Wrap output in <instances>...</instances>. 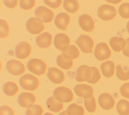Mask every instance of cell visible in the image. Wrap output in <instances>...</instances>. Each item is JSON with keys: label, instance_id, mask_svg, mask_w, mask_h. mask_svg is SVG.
<instances>
[{"label": "cell", "instance_id": "cell-1", "mask_svg": "<svg viewBox=\"0 0 129 115\" xmlns=\"http://www.w3.org/2000/svg\"><path fill=\"white\" fill-rule=\"evenodd\" d=\"M19 84L24 89L33 91L39 87V81L38 79L34 75L26 74L20 78Z\"/></svg>", "mask_w": 129, "mask_h": 115}, {"label": "cell", "instance_id": "cell-2", "mask_svg": "<svg viewBox=\"0 0 129 115\" xmlns=\"http://www.w3.org/2000/svg\"><path fill=\"white\" fill-rule=\"evenodd\" d=\"M28 70L36 75H43L47 69V66L42 60L34 58L30 60L27 64Z\"/></svg>", "mask_w": 129, "mask_h": 115}, {"label": "cell", "instance_id": "cell-3", "mask_svg": "<svg viewBox=\"0 0 129 115\" xmlns=\"http://www.w3.org/2000/svg\"><path fill=\"white\" fill-rule=\"evenodd\" d=\"M53 95L56 99L62 102H71L74 98L72 91L64 86H60L55 88L53 92Z\"/></svg>", "mask_w": 129, "mask_h": 115}, {"label": "cell", "instance_id": "cell-4", "mask_svg": "<svg viewBox=\"0 0 129 115\" xmlns=\"http://www.w3.org/2000/svg\"><path fill=\"white\" fill-rule=\"evenodd\" d=\"M115 8L110 5L104 4L100 6L97 10L98 17L104 21H109L113 19L116 15Z\"/></svg>", "mask_w": 129, "mask_h": 115}, {"label": "cell", "instance_id": "cell-5", "mask_svg": "<svg viewBox=\"0 0 129 115\" xmlns=\"http://www.w3.org/2000/svg\"><path fill=\"white\" fill-rule=\"evenodd\" d=\"M75 42L83 52L88 53L92 52L94 41L90 36L87 35L82 34L78 37Z\"/></svg>", "mask_w": 129, "mask_h": 115}, {"label": "cell", "instance_id": "cell-6", "mask_svg": "<svg viewBox=\"0 0 129 115\" xmlns=\"http://www.w3.org/2000/svg\"><path fill=\"white\" fill-rule=\"evenodd\" d=\"M26 27L29 33L34 35L40 33L45 28L43 21L37 17L29 18L26 22Z\"/></svg>", "mask_w": 129, "mask_h": 115}, {"label": "cell", "instance_id": "cell-7", "mask_svg": "<svg viewBox=\"0 0 129 115\" xmlns=\"http://www.w3.org/2000/svg\"><path fill=\"white\" fill-rule=\"evenodd\" d=\"M111 50L105 42L98 43L95 46L94 54L95 58L100 61L106 60L111 55Z\"/></svg>", "mask_w": 129, "mask_h": 115}, {"label": "cell", "instance_id": "cell-8", "mask_svg": "<svg viewBox=\"0 0 129 115\" xmlns=\"http://www.w3.org/2000/svg\"><path fill=\"white\" fill-rule=\"evenodd\" d=\"M6 68L10 74L15 76H19L25 71L24 65L21 62L16 60H9L7 63Z\"/></svg>", "mask_w": 129, "mask_h": 115}, {"label": "cell", "instance_id": "cell-9", "mask_svg": "<svg viewBox=\"0 0 129 115\" xmlns=\"http://www.w3.org/2000/svg\"><path fill=\"white\" fill-rule=\"evenodd\" d=\"M35 15L45 23L51 22L54 16L52 11L42 6L38 7L36 8L35 11Z\"/></svg>", "mask_w": 129, "mask_h": 115}, {"label": "cell", "instance_id": "cell-10", "mask_svg": "<svg viewBox=\"0 0 129 115\" xmlns=\"http://www.w3.org/2000/svg\"><path fill=\"white\" fill-rule=\"evenodd\" d=\"M53 43L55 47L62 52L67 50L70 46V39L67 34L60 33L54 36Z\"/></svg>", "mask_w": 129, "mask_h": 115}, {"label": "cell", "instance_id": "cell-11", "mask_svg": "<svg viewBox=\"0 0 129 115\" xmlns=\"http://www.w3.org/2000/svg\"><path fill=\"white\" fill-rule=\"evenodd\" d=\"M31 52V46L26 41L19 42L15 48L16 56L20 59H25L27 58Z\"/></svg>", "mask_w": 129, "mask_h": 115}, {"label": "cell", "instance_id": "cell-12", "mask_svg": "<svg viewBox=\"0 0 129 115\" xmlns=\"http://www.w3.org/2000/svg\"><path fill=\"white\" fill-rule=\"evenodd\" d=\"M79 24L85 31L92 32L95 27V22L91 16L88 14H82L79 17Z\"/></svg>", "mask_w": 129, "mask_h": 115}, {"label": "cell", "instance_id": "cell-13", "mask_svg": "<svg viewBox=\"0 0 129 115\" xmlns=\"http://www.w3.org/2000/svg\"><path fill=\"white\" fill-rule=\"evenodd\" d=\"M92 69L91 67L87 65L80 66L76 71V80L79 82L88 81L91 77Z\"/></svg>", "mask_w": 129, "mask_h": 115}, {"label": "cell", "instance_id": "cell-14", "mask_svg": "<svg viewBox=\"0 0 129 115\" xmlns=\"http://www.w3.org/2000/svg\"><path fill=\"white\" fill-rule=\"evenodd\" d=\"M47 76L49 80L55 84L61 83L65 80V76L63 72L56 67L49 68Z\"/></svg>", "mask_w": 129, "mask_h": 115}, {"label": "cell", "instance_id": "cell-15", "mask_svg": "<svg viewBox=\"0 0 129 115\" xmlns=\"http://www.w3.org/2000/svg\"><path fill=\"white\" fill-rule=\"evenodd\" d=\"M98 103L102 108L105 110H109L114 107L115 100L109 93H103L99 95Z\"/></svg>", "mask_w": 129, "mask_h": 115}, {"label": "cell", "instance_id": "cell-16", "mask_svg": "<svg viewBox=\"0 0 129 115\" xmlns=\"http://www.w3.org/2000/svg\"><path fill=\"white\" fill-rule=\"evenodd\" d=\"M75 93L79 97L84 98H89L93 96V89L89 85L86 84H79L74 88Z\"/></svg>", "mask_w": 129, "mask_h": 115}, {"label": "cell", "instance_id": "cell-17", "mask_svg": "<svg viewBox=\"0 0 129 115\" xmlns=\"http://www.w3.org/2000/svg\"><path fill=\"white\" fill-rule=\"evenodd\" d=\"M36 101L35 95L30 92H23L21 93L18 98L19 104L22 107H28L33 104Z\"/></svg>", "mask_w": 129, "mask_h": 115}, {"label": "cell", "instance_id": "cell-18", "mask_svg": "<svg viewBox=\"0 0 129 115\" xmlns=\"http://www.w3.org/2000/svg\"><path fill=\"white\" fill-rule=\"evenodd\" d=\"M70 22L69 15L64 12H61L56 15L54 19L55 25L59 29L62 30L67 29Z\"/></svg>", "mask_w": 129, "mask_h": 115}, {"label": "cell", "instance_id": "cell-19", "mask_svg": "<svg viewBox=\"0 0 129 115\" xmlns=\"http://www.w3.org/2000/svg\"><path fill=\"white\" fill-rule=\"evenodd\" d=\"M52 42V35L50 33L45 32L39 35L36 38V43L37 45L41 48H46L49 47Z\"/></svg>", "mask_w": 129, "mask_h": 115}, {"label": "cell", "instance_id": "cell-20", "mask_svg": "<svg viewBox=\"0 0 129 115\" xmlns=\"http://www.w3.org/2000/svg\"><path fill=\"white\" fill-rule=\"evenodd\" d=\"M126 40L122 37L116 36L111 37L109 40V44L114 51L119 52L123 50L126 45Z\"/></svg>", "mask_w": 129, "mask_h": 115}, {"label": "cell", "instance_id": "cell-21", "mask_svg": "<svg viewBox=\"0 0 129 115\" xmlns=\"http://www.w3.org/2000/svg\"><path fill=\"white\" fill-rule=\"evenodd\" d=\"M100 69L104 76L110 78L114 74L115 64L112 61H107L101 64Z\"/></svg>", "mask_w": 129, "mask_h": 115}, {"label": "cell", "instance_id": "cell-22", "mask_svg": "<svg viewBox=\"0 0 129 115\" xmlns=\"http://www.w3.org/2000/svg\"><path fill=\"white\" fill-rule=\"evenodd\" d=\"M46 105L49 110L54 112L60 111L63 108V103L56 99L54 96L49 97L46 101Z\"/></svg>", "mask_w": 129, "mask_h": 115}, {"label": "cell", "instance_id": "cell-23", "mask_svg": "<svg viewBox=\"0 0 129 115\" xmlns=\"http://www.w3.org/2000/svg\"><path fill=\"white\" fill-rule=\"evenodd\" d=\"M3 89L4 93L10 96L15 95L19 90L17 84L12 81H8L5 83L3 87Z\"/></svg>", "mask_w": 129, "mask_h": 115}, {"label": "cell", "instance_id": "cell-24", "mask_svg": "<svg viewBox=\"0 0 129 115\" xmlns=\"http://www.w3.org/2000/svg\"><path fill=\"white\" fill-rule=\"evenodd\" d=\"M117 77L120 80H129V67L126 65H117L116 67Z\"/></svg>", "mask_w": 129, "mask_h": 115}, {"label": "cell", "instance_id": "cell-25", "mask_svg": "<svg viewBox=\"0 0 129 115\" xmlns=\"http://www.w3.org/2000/svg\"><path fill=\"white\" fill-rule=\"evenodd\" d=\"M56 62L57 65L64 70L70 69L73 65V61L66 58L62 54L57 56Z\"/></svg>", "mask_w": 129, "mask_h": 115}, {"label": "cell", "instance_id": "cell-26", "mask_svg": "<svg viewBox=\"0 0 129 115\" xmlns=\"http://www.w3.org/2000/svg\"><path fill=\"white\" fill-rule=\"evenodd\" d=\"M62 54L67 59L73 60L78 58L80 55V51L78 48L74 45H71L68 49L62 52Z\"/></svg>", "mask_w": 129, "mask_h": 115}, {"label": "cell", "instance_id": "cell-27", "mask_svg": "<svg viewBox=\"0 0 129 115\" xmlns=\"http://www.w3.org/2000/svg\"><path fill=\"white\" fill-rule=\"evenodd\" d=\"M63 7L67 12L74 13L78 11L79 3L77 0H64Z\"/></svg>", "mask_w": 129, "mask_h": 115}, {"label": "cell", "instance_id": "cell-28", "mask_svg": "<svg viewBox=\"0 0 129 115\" xmlns=\"http://www.w3.org/2000/svg\"><path fill=\"white\" fill-rule=\"evenodd\" d=\"M116 110L119 115H129V101L125 99L119 100L116 105Z\"/></svg>", "mask_w": 129, "mask_h": 115}, {"label": "cell", "instance_id": "cell-29", "mask_svg": "<svg viewBox=\"0 0 129 115\" xmlns=\"http://www.w3.org/2000/svg\"><path fill=\"white\" fill-rule=\"evenodd\" d=\"M67 113L69 115H84V108L75 103L71 104L67 108Z\"/></svg>", "mask_w": 129, "mask_h": 115}, {"label": "cell", "instance_id": "cell-30", "mask_svg": "<svg viewBox=\"0 0 129 115\" xmlns=\"http://www.w3.org/2000/svg\"><path fill=\"white\" fill-rule=\"evenodd\" d=\"M43 110L38 104H32L29 106L26 111V115H42Z\"/></svg>", "mask_w": 129, "mask_h": 115}, {"label": "cell", "instance_id": "cell-31", "mask_svg": "<svg viewBox=\"0 0 129 115\" xmlns=\"http://www.w3.org/2000/svg\"><path fill=\"white\" fill-rule=\"evenodd\" d=\"M84 105L88 111L89 112H94L96 109V103L95 97L92 96L89 98H84Z\"/></svg>", "mask_w": 129, "mask_h": 115}, {"label": "cell", "instance_id": "cell-32", "mask_svg": "<svg viewBox=\"0 0 129 115\" xmlns=\"http://www.w3.org/2000/svg\"><path fill=\"white\" fill-rule=\"evenodd\" d=\"M1 25V34L0 37L1 38H4L8 36L9 33V26L7 21L4 19L0 20Z\"/></svg>", "mask_w": 129, "mask_h": 115}, {"label": "cell", "instance_id": "cell-33", "mask_svg": "<svg viewBox=\"0 0 129 115\" xmlns=\"http://www.w3.org/2000/svg\"><path fill=\"white\" fill-rule=\"evenodd\" d=\"M118 13L123 18H129V3H124L122 4L118 8Z\"/></svg>", "mask_w": 129, "mask_h": 115}, {"label": "cell", "instance_id": "cell-34", "mask_svg": "<svg viewBox=\"0 0 129 115\" xmlns=\"http://www.w3.org/2000/svg\"><path fill=\"white\" fill-rule=\"evenodd\" d=\"M92 69V74L91 78L87 82L91 84H95L97 83L101 78V75L98 69L95 67H91Z\"/></svg>", "mask_w": 129, "mask_h": 115}, {"label": "cell", "instance_id": "cell-35", "mask_svg": "<svg viewBox=\"0 0 129 115\" xmlns=\"http://www.w3.org/2000/svg\"><path fill=\"white\" fill-rule=\"evenodd\" d=\"M35 3V0H20L19 5L22 9L29 10L34 7Z\"/></svg>", "mask_w": 129, "mask_h": 115}, {"label": "cell", "instance_id": "cell-36", "mask_svg": "<svg viewBox=\"0 0 129 115\" xmlns=\"http://www.w3.org/2000/svg\"><path fill=\"white\" fill-rule=\"evenodd\" d=\"M43 1L45 5L53 9L59 8L62 3V0H43Z\"/></svg>", "mask_w": 129, "mask_h": 115}, {"label": "cell", "instance_id": "cell-37", "mask_svg": "<svg viewBox=\"0 0 129 115\" xmlns=\"http://www.w3.org/2000/svg\"><path fill=\"white\" fill-rule=\"evenodd\" d=\"M0 115H15V113L11 107L4 105L0 108Z\"/></svg>", "mask_w": 129, "mask_h": 115}, {"label": "cell", "instance_id": "cell-38", "mask_svg": "<svg viewBox=\"0 0 129 115\" xmlns=\"http://www.w3.org/2000/svg\"><path fill=\"white\" fill-rule=\"evenodd\" d=\"M120 92L122 96L129 98V82L122 85L120 88Z\"/></svg>", "mask_w": 129, "mask_h": 115}, {"label": "cell", "instance_id": "cell-39", "mask_svg": "<svg viewBox=\"0 0 129 115\" xmlns=\"http://www.w3.org/2000/svg\"><path fill=\"white\" fill-rule=\"evenodd\" d=\"M18 0H4V5L8 8H15L18 4Z\"/></svg>", "mask_w": 129, "mask_h": 115}, {"label": "cell", "instance_id": "cell-40", "mask_svg": "<svg viewBox=\"0 0 129 115\" xmlns=\"http://www.w3.org/2000/svg\"><path fill=\"white\" fill-rule=\"evenodd\" d=\"M126 46L123 49L122 53L125 56L129 57V38L126 39Z\"/></svg>", "mask_w": 129, "mask_h": 115}, {"label": "cell", "instance_id": "cell-41", "mask_svg": "<svg viewBox=\"0 0 129 115\" xmlns=\"http://www.w3.org/2000/svg\"><path fill=\"white\" fill-rule=\"evenodd\" d=\"M107 2L111 3V4H118L122 1V0H105Z\"/></svg>", "mask_w": 129, "mask_h": 115}, {"label": "cell", "instance_id": "cell-42", "mask_svg": "<svg viewBox=\"0 0 129 115\" xmlns=\"http://www.w3.org/2000/svg\"><path fill=\"white\" fill-rule=\"evenodd\" d=\"M59 115H69L67 113V110H64L59 113Z\"/></svg>", "mask_w": 129, "mask_h": 115}, {"label": "cell", "instance_id": "cell-43", "mask_svg": "<svg viewBox=\"0 0 129 115\" xmlns=\"http://www.w3.org/2000/svg\"><path fill=\"white\" fill-rule=\"evenodd\" d=\"M126 29H127L128 33H129V21H128V22L127 23V24H126Z\"/></svg>", "mask_w": 129, "mask_h": 115}, {"label": "cell", "instance_id": "cell-44", "mask_svg": "<svg viewBox=\"0 0 129 115\" xmlns=\"http://www.w3.org/2000/svg\"><path fill=\"white\" fill-rule=\"evenodd\" d=\"M44 115H54V114L51 113H50V112H46L44 113Z\"/></svg>", "mask_w": 129, "mask_h": 115}, {"label": "cell", "instance_id": "cell-45", "mask_svg": "<svg viewBox=\"0 0 129 115\" xmlns=\"http://www.w3.org/2000/svg\"><path fill=\"white\" fill-rule=\"evenodd\" d=\"M90 115H92V114H90Z\"/></svg>", "mask_w": 129, "mask_h": 115}]
</instances>
